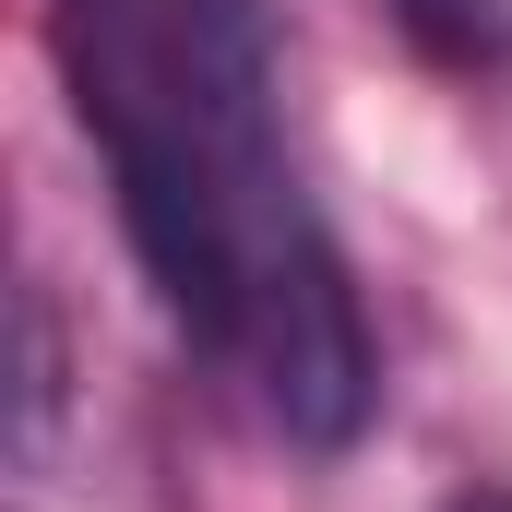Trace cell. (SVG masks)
Returning <instances> with one entry per match:
<instances>
[{
  "mask_svg": "<svg viewBox=\"0 0 512 512\" xmlns=\"http://www.w3.org/2000/svg\"><path fill=\"white\" fill-rule=\"evenodd\" d=\"M453 512H512V489H465V501H453Z\"/></svg>",
  "mask_w": 512,
  "mask_h": 512,
  "instance_id": "7a4b0ae2",
  "label": "cell"
},
{
  "mask_svg": "<svg viewBox=\"0 0 512 512\" xmlns=\"http://www.w3.org/2000/svg\"><path fill=\"white\" fill-rule=\"evenodd\" d=\"M60 60L179 334H203L298 453H346L382 358L274 143L251 24L227 0H60Z\"/></svg>",
  "mask_w": 512,
  "mask_h": 512,
  "instance_id": "6da1fadb",
  "label": "cell"
}]
</instances>
